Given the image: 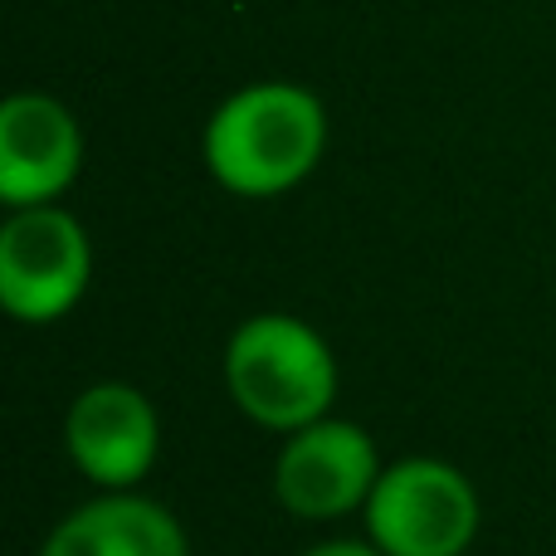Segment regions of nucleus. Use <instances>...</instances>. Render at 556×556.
I'll return each instance as SVG.
<instances>
[{
	"mask_svg": "<svg viewBox=\"0 0 556 556\" xmlns=\"http://www.w3.org/2000/svg\"><path fill=\"white\" fill-rule=\"evenodd\" d=\"M205 166L225 191L269 201L317 172L327 152V108L313 88L260 78L225 98L205 123Z\"/></svg>",
	"mask_w": 556,
	"mask_h": 556,
	"instance_id": "obj_1",
	"label": "nucleus"
},
{
	"mask_svg": "<svg viewBox=\"0 0 556 556\" xmlns=\"http://www.w3.org/2000/svg\"><path fill=\"white\" fill-rule=\"evenodd\" d=\"M225 386L254 425L293 434L327 415L337 395V362L303 317L260 313L235 327L225 346Z\"/></svg>",
	"mask_w": 556,
	"mask_h": 556,
	"instance_id": "obj_2",
	"label": "nucleus"
},
{
	"mask_svg": "<svg viewBox=\"0 0 556 556\" xmlns=\"http://www.w3.org/2000/svg\"><path fill=\"white\" fill-rule=\"evenodd\" d=\"M366 532L386 556H464L479 538V493L444 459H401L366 498Z\"/></svg>",
	"mask_w": 556,
	"mask_h": 556,
	"instance_id": "obj_3",
	"label": "nucleus"
},
{
	"mask_svg": "<svg viewBox=\"0 0 556 556\" xmlns=\"http://www.w3.org/2000/svg\"><path fill=\"white\" fill-rule=\"evenodd\" d=\"M93 274L88 230L59 205H25L0 225V303L20 323H54Z\"/></svg>",
	"mask_w": 556,
	"mask_h": 556,
	"instance_id": "obj_4",
	"label": "nucleus"
},
{
	"mask_svg": "<svg viewBox=\"0 0 556 556\" xmlns=\"http://www.w3.org/2000/svg\"><path fill=\"white\" fill-rule=\"evenodd\" d=\"M381 479L376 444L352 420H313L288 434V444L274 459V493L293 518H346L371 498Z\"/></svg>",
	"mask_w": 556,
	"mask_h": 556,
	"instance_id": "obj_5",
	"label": "nucleus"
},
{
	"mask_svg": "<svg viewBox=\"0 0 556 556\" xmlns=\"http://www.w3.org/2000/svg\"><path fill=\"white\" fill-rule=\"evenodd\" d=\"M84 172V127L54 93H10L0 103V201L10 211L54 205Z\"/></svg>",
	"mask_w": 556,
	"mask_h": 556,
	"instance_id": "obj_6",
	"label": "nucleus"
},
{
	"mask_svg": "<svg viewBox=\"0 0 556 556\" xmlns=\"http://www.w3.org/2000/svg\"><path fill=\"white\" fill-rule=\"evenodd\" d=\"M64 444L78 473L98 483V489L127 493L142 483L162 450V425H156V405L147 401L137 386L103 381L88 386L64 420Z\"/></svg>",
	"mask_w": 556,
	"mask_h": 556,
	"instance_id": "obj_7",
	"label": "nucleus"
},
{
	"mask_svg": "<svg viewBox=\"0 0 556 556\" xmlns=\"http://www.w3.org/2000/svg\"><path fill=\"white\" fill-rule=\"evenodd\" d=\"M39 556H191V542L162 503L108 493L68 513Z\"/></svg>",
	"mask_w": 556,
	"mask_h": 556,
	"instance_id": "obj_8",
	"label": "nucleus"
},
{
	"mask_svg": "<svg viewBox=\"0 0 556 556\" xmlns=\"http://www.w3.org/2000/svg\"><path fill=\"white\" fill-rule=\"evenodd\" d=\"M303 556H386V552L381 547H362V542H323V547H313Z\"/></svg>",
	"mask_w": 556,
	"mask_h": 556,
	"instance_id": "obj_9",
	"label": "nucleus"
}]
</instances>
